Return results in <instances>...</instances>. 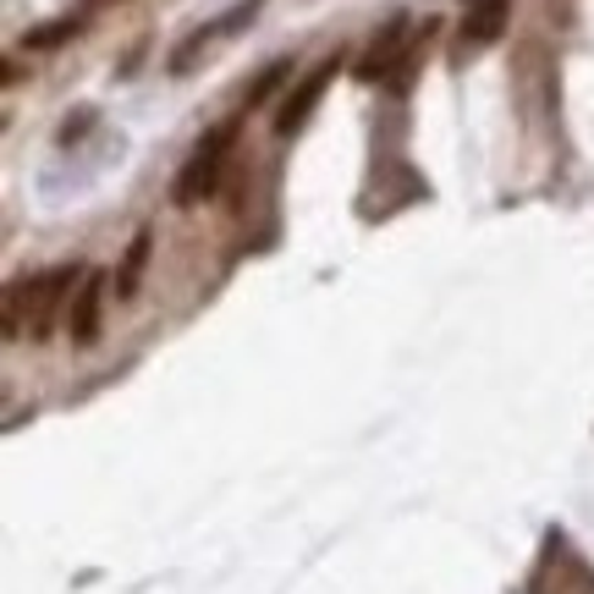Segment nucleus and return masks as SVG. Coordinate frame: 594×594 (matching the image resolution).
Returning a JSON list of instances; mask_svg holds the SVG:
<instances>
[{
	"instance_id": "f257e3e1",
	"label": "nucleus",
	"mask_w": 594,
	"mask_h": 594,
	"mask_svg": "<svg viewBox=\"0 0 594 594\" xmlns=\"http://www.w3.org/2000/svg\"><path fill=\"white\" fill-rule=\"evenodd\" d=\"M83 265H55V270H44V276H28V281H11L6 293L22 303V314H28V336L33 341H44L50 330H55V319L72 308V293L83 287Z\"/></svg>"
},
{
	"instance_id": "f03ea898",
	"label": "nucleus",
	"mask_w": 594,
	"mask_h": 594,
	"mask_svg": "<svg viewBox=\"0 0 594 594\" xmlns=\"http://www.w3.org/2000/svg\"><path fill=\"white\" fill-rule=\"evenodd\" d=\"M237 133H243V116H232V122H221V127H209L198 148L187 154V165L176 171V187H171V198L187 209V204H204L215 187H221V171H226V154L237 144Z\"/></svg>"
},
{
	"instance_id": "7ed1b4c3",
	"label": "nucleus",
	"mask_w": 594,
	"mask_h": 594,
	"mask_svg": "<svg viewBox=\"0 0 594 594\" xmlns=\"http://www.w3.org/2000/svg\"><path fill=\"white\" fill-rule=\"evenodd\" d=\"M408 50H413V17H408V11H397V17H391V22L369 39V50L358 55L352 78H358V83H386Z\"/></svg>"
},
{
	"instance_id": "20e7f679",
	"label": "nucleus",
	"mask_w": 594,
	"mask_h": 594,
	"mask_svg": "<svg viewBox=\"0 0 594 594\" xmlns=\"http://www.w3.org/2000/svg\"><path fill=\"white\" fill-rule=\"evenodd\" d=\"M341 72V55H325L314 72H303L293 83V94L281 100V111H276V139H293L308 127V116H314V105L325 100V89H330V78Z\"/></svg>"
},
{
	"instance_id": "39448f33",
	"label": "nucleus",
	"mask_w": 594,
	"mask_h": 594,
	"mask_svg": "<svg viewBox=\"0 0 594 594\" xmlns=\"http://www.w3.org/2000/svg\"><path fill=\"white\" fill-rule=\"evenodd\" d=\"M105 293H111V281H105L100 270H89V276H83V287L72 293V308H66V336H72V347H94Z\"/></svg>"
},
{
	"instance_id": "423d86ee",
	"label": "nucleus",
	"mask_w": 594,
	"mask_h": 594,
	"mask_svg": "<svg viewBox=\"0 0 594 594\" xmlns=\"http://www.w3.org/2000/svg\"><path fill=\"white\" fill-rule=\"evenodd\" d=\"M506 17H512V0H468V11H462V28H457V44H462V55H468V50H484V44H495V39L506 33Z\"/></svg>"
},
{
	"instance_id": "0eeeda50",
	"label": "nucleus",
	"mask_w": 594,
	"mask_h": 594,
	"mask_svg": "<svg viewBox=\"0 0 594 594\" xmlns=\"http://www.w3.org/2000/svg\"><path fill=\"white\" fill-rule=\"evenodd\" d=\"M148 254H154V232H139L133 243H127V254H122V270H116V303H133L139 297V281H144V270H148Z\"/></svg>"
},
{
	"instance_id": "6e6552de",
	"label": "nucleus",
	"mask_w": 594,
	"mask_h": 594,
	"mask_svg": "<svg viewBox=\"0 0 594 594\" xmlns=\"http://www.w3.org/2000/svg\"><path fill=\"white\" fill-rule=\"evenodd\" d=\"M430 33H436V17H430V22L413 33V50H408V55L397 61V72L386 78V89H391V94H408V89H413V72H419V61H424V44H430Z\"/></svg>"
},
{
	"instance_id": "1a4fd4ad",
	"label": "nucleus",
	"mask_w": 594,
	"mask_h": 594,
	"mask_svg": "<svg viewBox=\"0 0 594 594\" xmlns=\"http://www.w3.org/2000/svg\"><path fill=\"white\" fill-rule=\"evenodd\" d=\"M287 78H293V61H287V55H281V61H270V66L259 72V83L248 89V100H243V111H259V105H265V100H270V94H276V89L287 83Z\"/></svg>"
},
{
	"instance_id": "9d476101",
	"label": "nucleus",
	"mask_w": 594,
	"mask_h": 594,
	"mask_svg": "<svg viewBox=\"0 0 594 594\" xmlns=\"http://www.w3.org/2000/svg\"><path fill=\"white\" fill-rule=\"evenodd\" d=\"M209 39H221V33H215V22H209V28H198V33H187V39L171 50V72H176V78H182V72H193V61L204 55V44H209Z\"/></svg>"
},
{
	"instance_id": "9b49d317",
	"label": "nucleus",
	"mask_w": 594,
	"mask_h": 594,
	"mask_svg": "<svg viewBox=\"0 0 594 594\" xmlns=\"http://www.w3.org/2000/svg\"><path fill=\"white\" fill-rule=\"evenodd\" d=\"M72 33H78V17H61V22H44V28H33L22 44H28V50H55V44H66Z\"/></svg>"
},
{
	"instance_id": "f8f14e48",
	"label": "nucleus",
	"mask_w": 594,
	"mask_h": 594,
	"mask_svg": "<svg viewBox=\"0 0 594 594\" xmlns=\"http://www.w3.org/2000/svg\"><path fill=\"white\" fill-rule=\"evenodd\" d=\"M259 11H265V0H237V6H232V11L215 22V33H237V28H248Z\"/></svg>"
},
{
	"instance_id": "ddd939ff",
	"label": "nucleus",
	"mask_w": 594,
	"mask_h": 594,
	"mask_svg": "<svg viewBox=\"0 0 594 594\" xmlns=\"http://www.w3.org/2000/svg\"><path fill=\"white\" fill-rule=\"evenodd\" d=\"M89 122H94V111H89V105H83V111H72V116H66V127H61V144H78V139L89 133Z\"/></svg>"
}]
</instances>
